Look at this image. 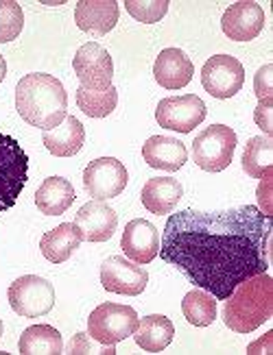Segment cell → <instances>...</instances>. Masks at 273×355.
I'll return each instance as SVG.
<instances>
[{
  "label": "cell",
  "mask_w": 273,
  "mask_h": 355,
  "mask_svg": "<svg viewBox=\"0 0 273 355\" xmlns=\"http://www.w3.org/2000/svg\"><path fill=\"white\" fill-rule=\"evenodd\" d=\"M271 216L256 205L171 214L160 240V257L186 279L225 301L249 277L269 270Z\"/></svg>",
  "instance_id": "1"
},
{
  "label": "cell",
  "mask_w": 273,
  "mask_h": 355,
  "mask_svg": "<svg viewBox=\"0 0 273 355\" xmlns=\"http://www.w3.org/2000/svg\"><path fill=\"white\" fill-rule=\"evenodd\" d=\"M16 110L31 127L51 131L68 116L66 87L53 74H26L16 85Z\"/></svg>",
  "instance_id": "2"
},
{
  "label": "cell",
  "mask_w": 273,
  "mask_h": 355,
  "mask_svg": "<svg viewBox=\"0 0 273 355\" xmlns=\"http://www.w3.org/2000/svg\"><path fill=\"white\" fill-rule=\"evenodd\" d=\"M273 316V279L263 272L238 284L225 299L223 322L236 334H251Z\"/></svg>",
  "instance_id": "3"
},
{
  "label": "cell",
  "mask_w": 273,
  "mask_h": 355,
  "mask_svg": "<svg viewBox=\"0 0 273 355\" xmlns=\"http://www.w3.org/2000/svg\"><path fill=\"white\" fill-rule=\"evenodd\" d=\"M28 181V155L16 137L0 133V214L16 205Z\"/></svg>",
  "instance_id": "4"
},
{
  "label": "cell",
  "mask_w": 273,
  "mask_h": 355,
  "mask_svg": "<svg viewBox=\"0 0 273 355\" xmlns=\"http://www.w3.org/2000/svg\"><path fill=\"white\" fill-rule=\"evenodd\" d=\"M138 314L129 305L101 303L88 318V334L101 345L116 347V343L133 336L138 329Z\"/></svg>",
  "instance_id": "5"
},
{
  "label": "cell",
  "mask_w": 273,
  "mask_h": 355,
  "mask_svg": "<svg viewBox=\"0 0 273 355\" xmlns=\"http://www.w3.org/2000/svg\"><path fill=\"white\" fill-rule=\"evenodd\" d=\"M238 137L234 129L212 125L204 129L192 142V162L206 173H221L232 164Z\"/></svg>",
  "instance_id": "6"
},
{
  "label": "cell",
  "mask_w": 273,
  "mask_h": 355,
  "mask_svg": "<svg viewBox=\"0 0 273 355\" xmlns=\"http://www.w3.org/2000/svg\"><path fill=\"white\" fill-rule=\"evenodd\" d=\"M9 305L18 316L24 318H40L49 314L55 305V288L51 282L38 275L18 277L7 290Z\"/></svg>",
  "instance_id": "7"
},
{
  "label": "cell",
  "mask_w": 273,
  "mask_h": 355,
  "mask_svg": "<svg viewBox=\"0 0 273 355\" xmlns=\"http://www.w3.org/2000/svg\"><path fill=\"white\" fill-rule=\"evenodd\" d=\"M201 85L210 96L232 98L245 85V68L232 55H215L204 64Z\"/></svg>",
  "instance_id": "8"
},
{
  "label": "cell",
  "mask_w": 273,
  "mask_h": 355,
  "mask_svg": "<svg viewBox=\"0 0 273 355\" xmlns=\"http://www.w3.org/2000/svg\"><path fill=\"white\" fill-rule=\"evenodd\" d=\"M127 168L116 157H99L90 162L83 171V188L94 200L116 198L127 188Z\"/></svg>",
  "instance_id": "9"
},
{
  "label": "cell",
  "mask_w": 273,
  "mask_h": 355,
  "mask_svg": "<svg viewBox=\"0 0 273 355\" xmlns=\"http://www.w3.org/2000/svg\"><path fill=\"white\" fill-rule=\"evenodd\" d=\"M206 116L208 107L197 94L162 98L156 110L158 125L177 133H190L195 127L201 125Z\"/></svg>",
  "instance_id": "10"
},
{
  "label": "cell",
  "mask_w": 273,
  "mask_h": 355,
  "mask_svg": "<svg viewBox=\"0 0 273 355\" xmlns=\"http://www.w3.org/2000/svg\"><path fill=\"white\" fill-rule=\"evenodd\" d=\"M72 68L81 87L85 89H108L114 79V61L110 53L97 42H88L72 59Z\"/></svg>",
  "instance_id": "11"
},
{
  "label": "cell",
  "mask_w": 273,
  "mask_h": 355,
  "mask_svg": "<svg viewBox=\"0 0 273 355\" xmlns=\"http://www.w3.org/2000/svg\"><path fill=\"white\" fill-rule=\"evenodd\" d=\"M101 284L114 295L138 297L149 284V272L127 257L112 255L101 264Z\"/></svg>",
  "instance_id": "12"
},
{
  "label": "cell",
  "mask_w": 273,
  "mask_h": 355,
  "mask_svg": "<svg viewBox=\"0 0 273 355\" xmlns=\"http://www.w3.org/2000/svg\"><path fill=\"white\" fill-rule=\"evenodd\" d=\"M223 33L234 42H251L265 26V11L254 0H238L223 13Z\"/></svg>",
  "instance_id": "13"
},
{
  "label": "cell",
  "mask_w": 273,
  "mask_h": 355,
  "mask_svg": "<svg viewBox=\"0 0 273 355\" xmlns=\"http://www.w3.org/2000/svg\"><path fill=\"white\" fill-rule=\"evenodd\" d=\"M74 225H77L81 240L85 242H108L118 227L116 211L105 203V200H90L77 214H74Z\"/></svg>",
  "instance_id": "14"
},
{
  "label": "cell",
  "mask_w": 273,
  "mask_h": 355,
  "mask_svg": "<svg viewBox=\"0 0 273 355\" xmlns=\"http://www.w3.org/2000/svg\"><path fill=\"white\" fill-rule=\"evenodd\" d=\"M120 249L127 259L135 264H149L160 253V231L144 218H133L127 223L123 238H120Z\"/></svg>",
  "instance_id": "15"
},
{
  "label": "cell",
  "mask_w": 273,
  "mask_h": 355,
  "mask_svg": "<svg viewBox=\"0 0 273 355\" xmlns=\"http://www.w3.org/2000/svg\"><path fill=\"white\" fill-rule=\"evenodd\" d=\"M74 22L90 35H105L118 22L116 0H81L74 9Z\"/></svg>",
  "instance_id": "16"
},
{
  "label": "cell",
  "mask_w": 273,
  "mask_h": 355,
  "mask_svg": "<svg viewBox=\"0 0 273 355\" xmlns=\"http://www.w3.org/2000/svg\"><path fill=\"white\" fill-rule=\"evenodd\" d=\"M195 66L190 57L179 49H164L156 64H154V76L156 81L166 89H181L192 81Z\"/></svg>",
  "instance_id": "17"
},
{
  "label": "cell",
  "mask_w": 273,
  "mask_h": 355,
  "mask_svg": "<svg viewBox=\"0 0 273 355\" xmlns=\"http://www.w3.org/2000/svg\"><path fill=\"white\" fill-rule=\"evenodd\" d=\"M142 157L151 168L166 173H177L184 168L188 159V150L184 142L166 135H151L142 146Z\"/></svg>",
  "instance_id": "18"
},
{
  "label": "cell",
  "mask_w": 273,
  "mask_h": 355,
  "mask_svg": "<svg viewBox=\"0 0 273 355\" xmlns=\"http://www.w3.org/2000/svg\"><path fill=\"white\" fill-rule=\"evenodd\" d=\"M44 146L55 157H72L83 148L85 129L74 116H66L62 125H57L51 131H44L42 137Z\"/></svg>",
  "instance_id": "19"
},
{
  "label": "cell",
  "mask_w": 273,
  "mask_h": 355,
  "mask_svg": "<svg viewBox=\"0 0 273 355\" xmlns=\"http://www.w3.org/2000/svg\"><path fill=\"white\" fill-rule=\"evenodd\" d=\"M184 196V188L181 183L173 177H154L144 183L142 188V205L151 211V214H158V216H166L171 214L177 203Z\"/></svg>",
  "instance_id": "20"
},
{
  "label": "cell",
  "mask_w": 273,
  "mask_h": 355,
  "mask_svg": "<svg viewBox=\"0 0 273 355\" xmlns=\"http://www.w3.org/2000/svg\"><path fill=\"white\" fill-rule=\"evenodd\" d=\"M79 244H81V234L77 225L64 223L42 236L40 251L51 264H64V261L70 259L72 253L79 249Z\"/></svg>",
  "instance_id": "21"
},
{
  "label": "cell",
  "mask_w": 273,
  "mask_h": 355,
  "mask_svg": "<svg viewBox=\"0 0 273 355\" xmlns=\"http://www.w3.org/2000/svg\"><path fill=\"white\" fill-rule=\"evenodd\" d=\"M74 203V188L64 177L44 179L35 192V205L47 216H62Z\"/></svg>",
  "instance_id": "22"
},
{
  "label": "cell",
  "mask_w": 273,
  "mask_h": 355,
  "mask_svg": "<svg viewBox=\"0 0 273 355\" xmlns=\"http://www.w3.org/2000/svg\"><path fill=\"white\" fill-rule=\"evenodd\" d=\"M175 327L171 318L162 314H149L138 320V329L133 331L135 345L149 353H160L173 343Z\"/></svg>",
  "instance_id": "23"
},
{
  "label": "cell",
  "mask_w": 273,
  "mask_h": 355,
  "mask_svg": "<svg viewBox=\"0 0 273 355\" xmlns=\"http://www.w3.org/2000/svg\"><path fill=\"white\" fill-rule=\"evenodd\" d=\"M242 171L251 179H265L273 175V137H249L242 150Z\"/></svg>",
  "instance_id": "24"
},
{
  "label": "cell",
  "mask_w": 273,
  "mask_h": 355,
  "mask_svg": "<svg viewBox=\"0 0 273 355\" xmlns=\"http://www.w3.org/2000/svg\"><path fill=\"white\" fill-rule=\"evenodd\" d=\"M18 349L24 355H57L64 351V340L51 325H31L20 336Z\"/></svg>",
  "instance_id": "25"
},
{
  "label": "cell",
  "mask_w": 273,
  "mask_h": 355,
  "mask_svg": "<svg viewBox=\"0 0 273 355\" xmlns=\"http://www.w3.org/2000/svg\"><path fill=\"white\" fill-rule=\"evenodd\" d=\"M181 312H184L190 325L208 327L217 318V299L201 288L190 290L184 301H181Z\"/></svg>",
  "instance_id": "26"
},
{
  "label": "cell",
  "mask_w": 273,
  "mask_h": 355,
  "mask_svg": "<svg viewBox=\"0 0 273 355\" xmlns=\"http://www.w3.org/2000/svg\"><path fill=\"white\" fill-rule=\"evenodd\" d=\"M77 105H79V110L90 118H105L116 110L118 92L114 85H110L108 89L79 87L77 89Z\"/></svg>",
  "instance_id": "27"
},
{
  "label": "cell",
  "mask_w": 273,
  "mask_h": 355,
  "mask_svg": "<svg viewBox=\"0 0 273 355\" xmlns=\"http://www.w3.org/2000/svg\"><path fill=\"white\" fill-rule=\"evenodd\" d=\"M24 26V13L16 0H0V44L18 40Z\"/></svg>",
  "instance_id": "28"
},
{
  "label": "cell",
  "mask_w": 273,
  "mask_h": 355,
  "mask_svg": "<svg viewBox=\"0 0 273 355\" xmlns=\"http://www.w3.org/2000/svg\"><path fill=\"white\" fill-rule=\"evenodd\" d=\"M169 0H125V9L131 18L142 24H156L169 13Z\"/></svg>",
  "instance_id": "29"
},
{
  "label": "cell",
  "mask_w": 273,
  "mask_h": 355,
  "mask_svg": "<svg viewBox=\"0 0 273 355\" xmlns=\"http://www.w3.org/2000/svg\"><path fill=\"white\" fill-rule=\"evenodd\" d=\"M66 351L68 353H105V355H114L116 353L114 347L97 343L90 334H77V336H72V340L68 343Z\"/></svg>",
  "instance_id": "30"
},
{
  "label": "cell",
  "mask_w": 273,
  "mask_h": 355,
  "mask_svg": "<svg viewBox=\"0 0 273 355\" xmlns=\"http://www.w3.org/2000/svg\"><path fill=\"white\" fill-rule=\"evenodd\" d=\"M254 92H256V98H258V101L273 98V66H271V64L263 66L260 70L256 72Z\"/></svg>",
  "instance_id": "31"
},
{
  "label": "cell",
  "mask_w": 273,
  "mask_h": 355,
  "mask_svg": "<svg viewBox=\"0 0 273 355\" xmlns=\"http://www.w3.org/2000/svg\"><path fill=\"white\" fill-rule=\"evenodd\" d=\"M254 120H256V125L265 131L267 137L273 135V98L258 101V107L254 112Z\"/></svg>",
  "instance_id": "32"
},
{
  "label": "cell",
  "mask_w": 273,
  "mask_h": 355,
  "mask_svg": "<svg viewBox=\"0 0 273 355\" xmlns=\"http://www.w3.org/2000/svg\"><path fill=\"white\" fill-rule=\"evenodd\" d=\"M271 340H273V334L269 331V334H265L263 338H260V340H258V343H254V345H249V353H271Z\"/></svg>",
  "instance_id": "33"
},
{
  "label": "cell",
  "mask_w": 273,
  "mask_h": 355,
  "mask_svg": "<svg viewBox=\"0 0 273 355\" xmlns=\"http://www.w3.org/2000/svg\"><path fill=\"white\" fill-rule=\"evenodd\" d=\"M5 76H7V61L3 55H0V83L5 81Z\"/></svg>",
  "instance_id": "34"
},
{
  "label": "cell",
  "mask_w": 273,
  "mask_h": 355,
  "mask_svg": "<svg viewBox=\"0 0 273 355\" xmlns=\"http://www.w3.org/2000/svg\"><path fill=\"white\" fill-rule=\"evenodd\" d=\"M0 336H3V320H0Z\"/></svg>",
  "instance_id": "35"
}]
</instances>
